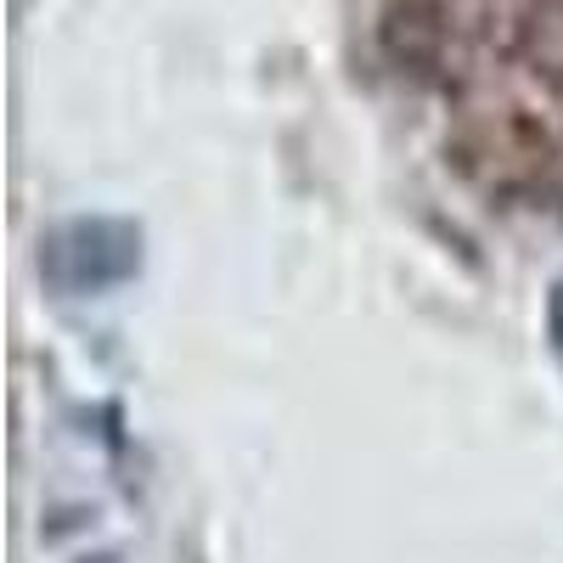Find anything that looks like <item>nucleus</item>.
<instances>
[{"instance_id": "f03ea898", "label": "nucleus", "mask_w": 563, "mask_h": 563, "mask_svg": "<svg viewBox=\"0 0 563 563\" xmlns=\"http://www.w3.org/2000/svg\"><path fill=\"white\" fill-rule=\"evenodd\" d=\"M552 339H558V350H563V288L552 294Z\"/></svg>"}, {"instance_id": "f257e3e1", "label": "nucleus", "mask_w": 563, "mask_h": 563, "mask_svg": "<svg viewBox=\"0 0 563 563\" xmlns=\"http://www.w3.org/2000/svg\"><path fill=\"white\" fill-rule=\"evenodd\" d=\"M119 238H130L124 225H108V220H85V225H68L63 238H52L45 249V271H52L63 288L85 294V288H108L124 271L119 265H102V249H113Z\"/></svg>"}]
</instances>
